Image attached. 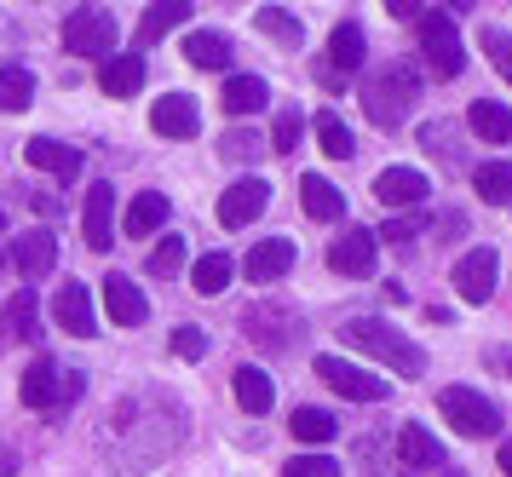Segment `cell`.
<instances>
[{
  "label": "cell",
  "mask_w": 512,
  "mask_h": 477,
  "mask_svg": "<svg viewBox=\"0 0 512 477\" xmlns=\"http://www.w3.org/2000/svg\"><path fill=\"white\" fill-rule=\"evenodd\" d=\"M6 334L12 340H35L41 334V305H35V288H18L6 299Z\"/></svg>",
  "instance_id": "1f68e13d"
},
{
  "label": "cell",
  "mask_w": 512,
  "mask_h": 477,
  "mask_svg": "<svg viewBox=\"0 0 512 477\" xmlns=\"http://www.w3.org/2000/svg\"><path fill=\"white\" fill-rule=\"evenodd\" d=\"M242 328H248V340H254L259 351H294L305 322H300L294 305H248V311H242Z\"/></svg>",
  "instance_id": "ba28073f"
},
{
  "label": "cell",
  "mask_w": 512,
  "mask_h": 477,
  "mask_svg": "<svg viewBox=\"0 0 512 477\" xmlns=\"http://www.w3.org/2000/svg\"><path fill=\"white\" fill-rule=\"evenodd\" d=\"M426 196H432V184H426V173H420V167H386V173L374 179V202H386L392 213L420 207Z\"/></svg>",
  "instance_id": "9a60e30c"
},
{
  "label": "cell",
  "mask_w": 512,
  "mask_h": 477,
  "mask_svg": "<svg viewBox=\"0 0 512 477\" xmlns=\"http://www.w3.org/2000/svg\"><path fill=\"white\" fill-rule=\"evenodd\" d=\"M282 477H340V466H334L328 455H300V460L282 466Z\"/></svg>",
  "instance_id": "b9f144b4"
},
{
  "label": "cell",
  "mask_w": 512,
  "mask_h": 477,
  "mask_svg": "<svg viewBox=\"0 0 512 477\" xmlns=\"http://www.w3.org/2000/svg\"><path fill=\"white\" fill-rule=\"evenodd\" d=\"M386 12H392V18H420L426 6H415V0H386Z\"/></svg>",
  "instance_id": "bcb514c9"
},
{
  "label": "cell",
  "mask_w": 512,
  "mask_h": 477,
  "mask_svg": "<svg viewBox=\"0 0 512 477\" xmlns=\"http://www.w3.org/2000/svg\"><path fill=\"white\" fill-rule=\"evenodd\" d=\"M443 477H466V472H443Z\"/></svg>",
  "instance_id": "681fc988"
},
{
  "label": "cell",
  "mask_w": 512,
  "mask_h": 477,
  "mask_svg": "<svg viewBox=\"0 0 512 477\" xmlns=\"http://www.w3.org/2000/svg\"><path fill=\"white\" fill-rule=\"evenodd\" d=\"M24 156H29V167H47V173H58V179H75V173H81V150L58 144V138H29Z\"/></svg>",
  "instance_id": "d4e9b609"
},
{
  "label": "cell",
  "mask_w": 512,
  "mask_h": 477,
  "mask_svg": "<svg viewBox=\"0 0 512 477\" xmlns=\"http://www.w3.org/2000/svg\"><path fill=\"white\" fill-rule=\"evenodd\" d=\"M420 230V219H392V225L380 230V236H374V242H409V236H415Z\"/></svg>",
  "instance_id": "ee69618b"
},
{
  "label": "cell",
  "mask_w": 512,
  "mask_h": 477,
  "mask_svg": "<svg viewBox=\"0 0 512 477\" xmlns=\"http://www.w3.org/2000/svg\"><path fill=\"white\" fill-rule=\"evenodd\" d=\"M501 472L512 477V437H507V443H501Z\"/></svg>",
  "instance_id": "c3c4849f"
},
{
  "label": "cell",
  "mask_w": 512,
  "mask_h": 477,
  "mask_svg": "<svg viewBox=\"0 0 512 477\" xmlns=\"http://www.w3.org/2000/svg\"><path fill=\"white\" fill-rule=\"evenodd\" d=\"M495 276H501L495 248H466L461 259H455V294H461L466 305H489V294H495Z\"/></svg>",
  "instance_id": "30bf717a"
},
{
  "label": "cell",
  "mask_w": 512,
  "mask_h": 477,
  "mask_svg": "<svg viewBox=\"0 0 512 477\" xmlns=\"http://www.w3.org/2000/svg\"><path fill=\"white\" fill-rule=\"evenodd\" d=\"M12 265L24 271V282H41V276L58 265V236H52V230H24V236L12 242Z\"/></svg>",
  "instance_id": "ac0fdd59"
},
{
  "label": "cell",
  "mask_w": 512,
  "mask_h": 477,
  "mask_svg": "<svg viewBox=\"0 0 512 477\" xmlns=\"http://www.w3.org/2000/svg\"><path fill=\"white\" fill-rule=\"evenodd\" d=\"M340 340H346L351 351L374 357V363H386L392 374H403V380H420V374H426V351L380 317H351L346 328H340Z\"/></svg>",
  "instance_id": "7a4b0ae2"
},
{
  "label": "cell",
  "mask_w": 512,
  "mask_h": 477,
  "mask_svg": "<svg viewBox=\"0 0 512 477\" xmlns=\"http://www.w3.org/2000/svg\"><path fill=\"white\" fill-rule=\"evenodd\" d=\"M185 236H162L156 248H150V276H179L185 271Z\"/></svg>",
  "instance_id": "74e56055"
},
{
  "label": "cell",
  "mask_w": 512,
  "mask_h": 477,
  "mask_svg": "<svg viewBox=\"0 0 512 477\" xmlns=\"http://www.w3.org/2000/svg\"><path fill=\"white\" fill-rule=\"evenodd\" d=\"M300 133H305V115H300V110H282V115H277V127H271V144H277V156H294Z\"/></svg>",
  "instance_id": "ab89813d"
},
{
  "label": "cell",
  "mask_w": 512,
  "mask_h": 477,
  "mask_svg": "<svg viewBox=\"0 0 512 477\" xmlns=\"http://www.w3.org/2000/svg\"><path fill=\"white\" fill-rule=\"evenodd\" d=\"M317 144H323V156H334V161H351V156H357V138H351V127H346L334 110L317 115Z\"/></svg>",
  "instance_id": "e575fe53"
},
{
  "label": "cell",
  "mask_w": 512,
  "mask_h": 477,
  "mask_svg": "<svg viewBox=\"0 0 512 477\" xmlns=\"http://www.w3.org/2000/svg\"><path fill=\"white\" fill-rule=\"evenodd\" d=\"M254 23H259V35H271V41H282V46H300L305 41L300 18H294V12H282V6H259Z\"/></svg>",
  "instance_id": "8d00e7d4"
},
{
  "label": "cell",
  "mask_w": 512,
  "mask_h": 477,
  "mask_svg": "<svg viewBox=\"0 0 512 477\" xmlns=\"http://www.w3.org/2000/svg\"><path fill=\"white\" fill-rule=\"evenodd\" d=\"M219 104H225L231 115H254V110H265V104H271V87H265L259 75H231Z\"/></svg>",
  "instance_id": "4dcf8cb0"
},
{
  "label": "cell",
  "mask_w": 512,
  "mask_h": 477,
  "mask_svg": "<svg viewBox=\"0 0 512 477\" xmlns=\"http://www.w3.org/2000/svg\"><path fill=\"white\" fill-rule=\"evenodd\" d=\"M472 190H478L489 207H512V161H484V167L472 173Z\"/></svg>",
  "instance_id": "d6a6232c"
},
{
  "label": "cell",
  "mask_w": 512,
  "mask_h": 477,
  "mask_svg": "<svg viewBox=\"0 0 512 477\" xmlns=\"http://www.w3.org/2000/svg\"><path fill=\"white\" fill-rule=\"evenodd\" d=\"M231 276H236L231 253H202V259L190 265V288H196L202 299H213V294H225V288H231Z\"/></svg>",
  "instance_id": "f1b7e54d"
},
{
  "label": "cell",
  "mask_w": 512,
  "mask_h": 477,
  "mask_svg": "<svg viewBox=\"0 0 512 477\" xmlns=\"http://www.w3.org/2000/svg\"><path fill=\"white\" fill-rule=\"evenodd\" d=\"M29 98H35V75L24 64H0V115L29 110Z\"/></svg>",
  "instance_id": "836d02e7"
},
{
  "label": "cell",
  "mask_w": 512,
  "mask_h": 477,
  "mask_svg": "<svg viewBox=\"0 0 512 477\" xmlns=\"http://www.w3.org/2000/svg\"><path fill=\"white\" fill-rule=\"evenodd\" d=\"M185 58L196 69H225L231 64V41H225L219 29H190L185 35Z\"/></svg>",
  "instance_id": "f546056e"
},
{
  "label": "cell",
  "mask_w": 512,
  "mask_h": 477,
  "mask_svg": "<svg viewBox=\"0 0 512 477\" xmlns=\"http://www.w3.org/2000/svg\"><path fill=\"white\" fill-rule=\"evenodd\" d=\"M265 144H259V133H248V127H236V133H225L219 138V156L225 161H254Z\"/></svg>",
  "instance_id": "60d3db41"
},
{
  "label": "cell",
  "mask_w": 512,
  "mask_h": 477,
  "mask_svg": "<svg viewBox=\"0 0 512 477\" xmlns=\"http://www.w3.org/2000/svg\"><path fill=\"white\" fill-rule=\"evenodd\" d=\"M374 259H380L374 230H357V225H351L340 242H328V271H340V276H374Z\"/></svg>",
  "instance_id": "5bb4252c"
},
{
  "label": "cell",
  "mask_w": 512,
  "mask_h": 477,
  "mask_svg": "<svg viewBox=\"0 0 512 477\" xmlns=\"http://www.w3.org/2000/svg\"><path fill=\"white\" fill-rule=\"evenodd\" d=\"M288 432L300 437V443H334V432H340V420L328 409H294V420H288Z\"/></svg>",
  "instance_id": "d590c367"
},
{
  "label": "cell",
  "mask_w": 512,
  "mask_h": 477,
  "mask_svg": "<svg viewBox=\"0 0 512 477\" xmlns=\"http://www.w3.org/2000/svg\"><path fill=\"white\" fill-rule=\"evenodd\" d=\"M190 12H196L190 0H156V6H144L139 35H133V41H139V46H156V41L167 35V29H179V23L190 18Z\"/></svg>",
  "instance_id": "603a6c76"
},
{
  "label": "cell",
  "mask_w": 512,
  "mask_h": 477,
  "mask_svg": "<svg viewBox=\"0 0 512 477\" xmlns=\"http://www.w3.org/2000/svg\"><path fill=\"white\" fill-rule=\"evenodd\" d=\"M52 322H58L64 334H75V340H87V334H98L93 294H87L81 282H70V288H58V299H52Z\"/></svg>",
  "instance_id": "e0dca14e"
},
{
  "label": "cell",
  "mask_w": 512,
  "mask_h": 477,
  "mask_svg": "<svg viewBox=\"0 0 512 477\" xmlns=\"http://www.w3.org/2000/svg\"><path fill=\"white\" fill-rule=\"evenodd\" d=\"M81 391H87L81 368H64L58 357H35L18 397H24V409H70V403H81Z\"/></svg>",
  "instance_id": "277c9868"
},
{
  "label": "cell",
  "mask_w": 512,
  "mask_h": 477,
  "mask_svg": "<svg viewBox=\"0 0 512 477\" xmlns=\"http://www.w3.org/2000/svg\"><path fill=\"white\" fill-rule=\"evenodd\" d=\"M397 460H403V472H438L443 443L426 432V426H403V432H397Z\"/></svg>",
  "instance_id": "ffe728a7"
},
{
  "label": "cell",
  "mask_w": 512,
  "mask_h": 477,
  "mask_svg": "<svg viewBox=\"0 0 512 477\" xmlns=\"http://www.w3.org/2000/svg\"><path fill=\"white\" fill-rule=\"evenodd\" d=\"M265 207H271V184H265V179H236L231 190L219 196V225L242 230V225H254Z\"/></svg>",
  "instance_id": "7c38bea8"
},
{
  "label": "cell",
  "mask_w": 512,
  "mask_h": 477,
  "mask_svg": "<svg viewBox=\"0 0 512 477\" xmlns=\"http://www.w3.org/2000/svg\"><path fill=\"white\" fill-rule=\"evenodd\" d=\"M185 443V409L162 397V391H133L98 426V455L110 460V472L139 477L150 466H162L173 449Z\"/></svg>",
  "instance_id": "6da1fadb"
},
{
  "label": "cell",
  "mask_w": 512,
  "mask_h": 477,
  "mask_svg": "<svg viewBox=\"0 0 512 477\" xmlns=\"http://www.w3.org/2000/svg\"><path fill=\"white\" fill-rule=\"evenodd\" d=\"M0 230H6V213H0Z\"/></svg>",
  "instance_id": "f907efd6"
},
{
  "label": "cell",
  "mask_w": 512,
  "mask_h": 477,
  "mask_svg": "<svg viewBox=\"0 0 512 477\" xmlns=\"http://www.w3.org/2000/svg\"><path fill=\"white\" fill-rule=\"evenodd\" d=\"M363 58H369V41H363V29L357 23H334V35H328V69L334 75H351V69H363Z\"/></svg>",
  "instance_id": "44dd1931"
},
{
  "label": "cell",
  "mask_w": 512,
  "mask_h": 477,
  "mask_svg": "<svg viewBox=\"0 0 512 477\" xmlns=\"http://www.w3.org/2000/svg\"><path fill=\"white\" fill-rule=\"evenodd\" d=\"M121 41V23L104 12V6H81L64 18V46H70L75 58H110Z\"/></svg>",
  "instance_id": "8992f818"
},
{
  "label": "cell",
  "mask_w": 512,
  "mask_h": 477,
  "mask_svg": "<svg viewBox=\"0 0 512 477\" xmlns=\"http://www.w3.org/2000/svg\"><path fill=\"white\" fill-rule=\"evenodd\" d=\"M104 311H110V322H121V328H139V322L150 317V299L133 288V276L110 271L104 276Z\"/></svg>",
  "instance_id": "d6986e66"
},
{
  "label": "cell",
  "mask_w": 512,
  "mask_h": 477,
  "mask_svg": "<svg viewBox=\"0 0 512 477\" xmlns=\"http://www.w3.org/2000/svg\"><path fill=\"white\" fill-rule=\"evenodd\" d=\"M167 225V196L162 190H144V196H133V207H127V219H121V230L127 236H156V230Z\"/></svg>",
  "instance_id": "4316f807"
},
{
  "label": "cell",
  "mask_w": 512,
  "mask_h": 477,
  "mask_svg": "<svg viewBox=\"0 0 512 477\" xmlns=\"http://www.w3.org/2000/svg\"><path fill=\"white\" fill-rule=\"evenodd\" d=\"M478 46L489 52L495 75H501V81H512V35H507V29H484V35H478Z\"/></svg>",
  "instance_id": "f35d334b"
},
{
  "label": "cell",
  "mask_w": 512,
  "mask_h": 477,
  "mask_svg": "<svg viewBox=\"0 0 512 477\" xmlns=\"http://www.w3.org/2000/svg\"><path fill=\"white\" fill-rule=\"evenodd\" d=\"M231 386H236V403H242L248 414H271V403H277V386H271L265 368H236Z\"/></svg>",
  "instance_id": "83f0119b"
},
{
  "label": "cell",
  "mask_w": 512,
  "mask_h": 477,
  "mask_svg": "<svg viewBox=\"0 0 512 477\" xmlns=\"http://www.w3.org/2000/svg\"><path fill=\"white\" fill-rule=\"evenodd\" d=\"M150 127L162 138H196L202 133V110H196L190 92H162V98L150 104Z\"/></svg>",
  "instance_id": "4fadbf2b"
},
{
  "label": "cell",
  "mask_w": 512,
  "mask_h": 477,
  "mask_svg": "<svg viewBox=\"0 0 512 477\" xmlns=\"http://www.w3.org/2000/svg\"><path fill=\"white\" fill-rule=\"evenodd\" d=\"M489 368H495V374H507V380H512V351H507V345H495V351H489Z\"/></svg>",
  "instance_id": "f6af8a7d"
},
{
  "label": "cell",
  "mask_w": 512,
  "mask_h": 477,
  "mask_svg": "<svg viewBox=\"0 0 512 477\" xmlns=\"http://www.w3.org/2000/svg\"><path fill=\"white\" fill-rule=\"evenodd\" d=\"M300 202H305V213L323 219V225H340V219H346V196H340L323 173H305L300 179Z\"/></svg>",
  "instance_id": "7402d4cb"
},
{
  "label": "cell",
  "mask_w": 512,
  "mask_h": 477,
  "mask_svg": "<svg viewBox=\"0 0 512 477\" xmlns=\"http://www.w3.org/2000/svg\"><path fill=\"white\" fill-rule=\"evenodd\" d=\"M294 271V242L288 236H271V242H254V253L242 259V276L254 282V288H265V282H277V276Z\"/></svg>",
  "instance_id": "2e32d148"
},
{
  "label": "cell",
  "mask_w": 512,
  "mask_h": 477,
  "mask_svg": "<svg viewBox=\"0 0 512 477\" xmlns=\"http://www.w3.org/2000/svg\"><path fill=\"white\" fill-rule=\"evenodd\" d=\"M420 58L432 64V75L438 81H455L466 69V52H461V35H455V18L449 12H438V6H426L420 12Z\"/></svg>",
  "instance_id": "5b68a950"
},
{
  "label": "cell",
  "mask_w": 512,
  "mask_h": 477,
  "mask_svg": "<svg viewBox=\"0 0 512 477\" xmlns=\"http://www.w3.org/2000/svg\"><path fill=\"white\" fill-rule=\"evenodd\" d=\"M466 127L484 138V144H512V110L495 104V98H478V104L466 110Z\"/></svg>",
  "instance_id": "cb8c5ba5"
},
{
  "label": "cell",
  "mask_w": 512,
  "mask_h": 477,
  "mask_svg": "<svg viewBox=\"0 0 512 477\" xmlns=\"http://www.w3.org/2000/svg\"><path fill=\"white\" fill-rule=\"evenodd\" d=\"M0 477H18V455L12 449H0Z\"/></svg>",
  "instance_id": "7dc6e473"
},
{
  "label": "cell",
  "mask_w": 512,
  "mask_h": 477,
  "mask_svg": "<svg viewBox=\"0 0 512 477\" xmlns=\"http://www.w3.org/2000/svg\"><path fill=\"white\" fill-rule=\"evenodd\" d=\"M173 351H179V357H185V363H196V357H208V334H202V328H173Z\"/></svg>",
  "instance_id": "7bdbcfd3"
},
{
  "label": "cell",
  "mask_w": 512,
  "mask_h": 477,
  "mask_svg": "<svg viewBox=\"0 0 512 477\" xmlns=\"http://www.w3.org/2000/svg\"><path fill=\"white\" fill-rule=\"evenodd\" d=\"M81 236H87V248H110L116 242V184L98 179L93 190H87V207H81Z\"/></svg>",
  "instance_id": "8fae6325"
},
{
  "label": "cell",
  "mask_w": 512,
  "mask_h": 477,
  "mask_svg": "<svg viewBox=\"0 0 512 477\" xmlns=\"http://www.w3.org/2000/svg\"><path fill=\"white\" fill-rule=\"evenodd\" d=\"M438 409H443V420H449L461 437H495V432H501L495 403H489L484 391H472V386H449L438 397Z\"/></svg>",
  "instance_id": "52a82bcc"
},
{
  "label": "cell",
  "mask_w": 512,
  "mask_h": 477,
  "mask_svg": "<svg viewBox=\"0 0 512 477\" xmlns=\"http://www.w3.org/2000/svg\"><path fill=\"white\" fill-rule=\"evenodd\" d=\"M317 380H323L328 391L351 397V403H386V397H392V386H386V380H374L369 368L346 363V357H317Z\"/></svg>",
  "instance_id": "9c48e42d"
},
{
  "label": "cell",
  "mask_w": 512,
  "mask_h": 477,
  "mask_svg": "<svg viewBox=\"0 0 512 477\" xmlns=\"http://www.w3.org/2000/svg\"><path fill=\"white\" fill-rule=\"evenodd\" d=\"M98 87L110 92V98H127V92H139V87H144V58H139V52L104 58V69H98Z\"/></svg>",
  "instance_id": "484cf974"
},
{
  "label": "cell",
  "mask_w": 512,
  "mask_h": 477,
  "mask_svg": "<svg viewBox=\"0 0 512 477\" xmlns=\"http://www.w3.org/2000/svg\"><path fill=\"white\" fill-rule=\"evenodd\" d=\"M420 104V69L415 64H386L374 81H363V115H369L374 127H403L409 110Z\"/></svg>",
  "instance_id": "3957f363"
}]
</instances>
